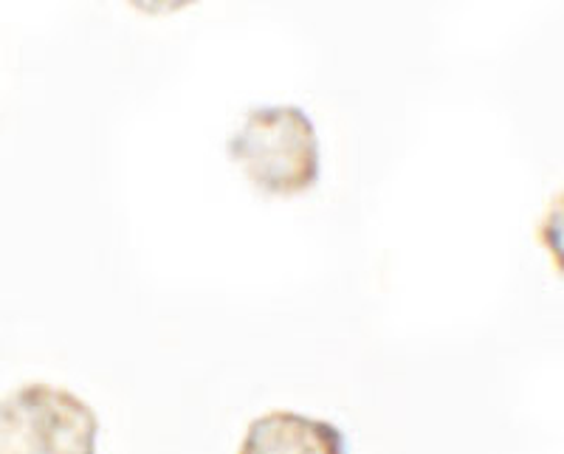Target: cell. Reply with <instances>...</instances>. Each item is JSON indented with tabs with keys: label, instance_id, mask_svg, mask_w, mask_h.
Returning <instances> with one entry per match:
<instances>
[{
	"label": "cell",
	"instance_id": "5",
	"mask_svg": "<svg viewBox=\"0 0 564 454\" xmlns=\"http://www.w3.org/2000/svg\"><path fill=\"white\" fill-rule=\"evenodd\" d=\"M128 7H133L135 12L141 14H153V18H159V14H173V12H181V9L186 7H195V3H200V0H124Z\"/></svg>",
	"mask_w": 564,
	"mask_h": 454
},
{
	"label": "cell",
	"instance_id": "2",
	"mask_svg": "<svg viewBox=\"0 0 564 454\" xmlns=\"http://www.w3.org/2000/svg\"><path fill=\"white\" fill-rule=\"evenodd\" d=\"M99 418L65 387L23 385L0 398V454H97Z\"/></svg>",
	"mask_w": 564,
	"mask_h": 454
},
{
	"label": "cell",
	"instance_id": "1",
	"mask_svg": "<svg viewBox=\"0 0 564 454\" xmlns=\"http://www.w3.org/2000/svg\"><path fill=\"white\" fill-rule=\"evenodd\" d=\"M226 150L257 193L271 198H294L319 184V136L300 105L251 108L229 136Z\"/></svg>",
	"mask_w": 564,
	"mask_h": 454
},
{
	"label": "cell",
	"instance_id": "3",
	"mask_svg": "<svg viewBox=\"0 0 564 454\" xmlns=\"http://www.w3.org/2000/svg\"><path fill=\"white\" fill-rule=\"evenodd\" d=\"M238 454H350V448L336 423L271 410L246 426Z\"/></svg>",
	"mask_w": 564,
	"mask_h": 454
},
{
	"label": "cell",
	"instance_id": "4",
	"mask_svg": "<svg viewBox=\"0 0 564 454\" xmlns=\"http://www.w3.org/2000/svg\"><path fill=\"white\" fill-rule=\"evenodd\" d=\"M536 237L539 244L545 246L547 255H551L558 274L564 277V193H558L556 198L551 201L545 218L539 220Z\"/></svg>",
	"mask_w": 564,
	"mask_h": 454
}]
</instances>
